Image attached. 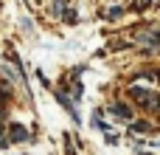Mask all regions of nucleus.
<instances>
[{
    "instance_id": "f257e3e1",
    "label": "nucleus",
    "mask_w": 160,
    "mask_h": 155,
    "mask_svg": "<svg viewBox=\"0 0 160 155\" xmlns=\"http://www.w3.org/2000/svg\"><path fill=\"white\" fill-rule=\"evenodd\" d=\"M129 93H132V99L143 102L146 107H158V93L155 90H149V88H132Z\"/></svg>"
},
{
    "instance_id": "f03ea898",
    "label": "nucleus",
    "mask_w": 160,
    "mask_h": 155,
    "mask_svg": "<svg viewBox=\"0 0 160 155\" xmlns=\"http://www.w3.org/2000/svg\"><path fill=\"white\" fill-rule=\"evenodd\" d=\"M8 133H11V141H25V136H28V130L22 124H11Z\"/></svg>"
},
{
    "instance_id": "7ed1b4c3",
    "label": "nucleus",
    "mask_w": 160,
    "mask_h": 155,
    "mask_svg": "<svg viewBox=\"0 0 160 155\" xmlns=\"http://www.w3.org/2000/svg\"><path fill=\"white\" fill-rule=\"evenodd\" d=\"M112 113H115L118 119H132V113H129L127 104H112Z\"/></svg>"
},
{
    "instance_id": "20e7f679",
    "label": "nucleus",
    "mask_w": 160,
    "mask_h": 155,
    "mask_svg": "<svg viewBox=\"0 0 160 155\" xmlns=\"http://www.w3.org/2000/svg\"><path fill=\"white\" fill-rule=\"evenodd\" d=\"M132 130H135V133H149L152 127H149L146 121H135V124H132Z\"/></svg>"
},
{
    "instance_id": "39448f33",
    "label": "nucleus",
    "mask_w": 160,
    "mask_h": 155,
    "mask_svg": "<svg viewBox=\"0 0 160 155\" xmlns=\"http://www.w3.org/2000/svg\"><path fill=\"white\" fill-rule=\"evenodd\" d=\"M6 144H8V141H6V138H0V147H6Z\"/></svg>"
}]
</instances>
